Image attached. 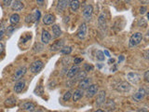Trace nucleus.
<instances>
[{
    "instance_id": "obj_49",
    "label": "nucleus",
    "mask_w": 149,
    "mask_h": 112,
    "mask_svg": "<svg viewBox=\"0 0 149 112\" xmlns=\"http://www.w3.org/2000/svg\"><path fill=\"white\" fill-rule=\"evenodd\" d=\"M68 1H70V0H68Z\"/></svg>"
},
{
    "instance_id": "obj_11",
    "label": "nucleus",
    "mask_w": 149,
    "mask_h": 112,
    "mask_svg": "<svg viewBox=\"0 0 149 112\" xmlns=\"http://www.w3.org/2000/svg\"><path fill=\"white\" fill-rule=\"evenodd\" d=\"M26 70H27L26 66H23V67H21V68H19L15 72L14 76H13V80H20L26 73Z\"/></svg>"
},
{
    "instance_id": "obj_48",
    "label": "nucleus",
    "mask_w": 149,
    "mask_h": 112,
    "mask_svg": "<svg viewBox=\"0 0 149 112\" xmlns=\"http://www.w3.org/2000/svg\"><path fill=\"white\" fill-rule=\"evenodd\" d=\"M17 1H21V0H17Z\"/></svg>"
},
{
    "instance_id": "obj_4",
    "label": "nucleus",
    "mask_w": 149,
    "mask_h": 112,
    "mask_svg": "<svg viewBox=\"0 0 149 112\" xmlns=\"http://www.w3.org/2000/svg\"><path fill=\"white\" fill-rule=\"evenodd\" d=\"M98 85L96 84H90L89 87L87 88V92H86V96L88 98H91L93 97L96 93H98Z\"/></svg>"
},
{
    "instance_id": "obj_12",
    "label": "nucleus",
    "mask_w": 149,
    "mask_h": 112,
    "mask_svg": "<svg viewBox=\"0 0 149 112\" xmlns=\"http://www.w3.org/2000/svg\"><path fill=\"white\" fill-rule=\"evenodd\" d=\"M69 3L70 1H68V0H59L56 6V10L58 12H63L67 8V5Z\"/></svg>"
},
{
    "instance_id": "obj_1",
    "label": "nucleus",
    "mask_w": 149,
    "mask_h": 112,
    "mask_svg": "<svg viewBox=\"0 0 149 112\" xmlns=\"http://www.w3.org/2000/svg\"><path fill=\"white\" fill-rule=\"evenodd\" d=\"M143 40V34L137 32V33H134L132 34V35L130 37V47L132 48L135 46H138V45L142 42Z\"/></svg>"
},
{
    "instance_id": "obj_7",
    "label": "nucleus",
    "mask_w": 149,
    "mask_h": 112,
    "mask_svg": "<svg viewBox=\"0 0 149 112\" xmlns=\"http://www.w3.org/2000/svg\"><path fill=\"white\" fill-rule=\"evenodd\" d=\"M146 91H144V89L143 88H140L138 91L132 95V99L135 102H140V101H142L143 99L144 96H146Z\"/></svg>"
},
{
    "instance_id": "obj_10",
    "label": "nucleus",
    "mask_w": 149,
    "mask_h": 112,
    "mask_svg": "<svg viewBox=\"0 0 149 112\" xmlns=\"http://www.w3.org/2000/svg\"><path fill=\"white\" fill-rule=\"evenodd\" d=\"M91 81H92V79L90 78H87V77L85 79L79 80V82H78V89H81V90L87 89L91 84Z\"/></svg>"
},
{
    "instance_id": "obj_46",
    "label": "nucleus",
    "mask_w": 149,
    "mask_h": 112,
    "mask_svg": "<svg viewBox=\"0 0 149 112\" xmlns=\"http://www.w3.org/2000/svg\"><path fill=\"white\" fill-rule=\"evenodd\" d=\"M94 112H106L104 110H102V109H98V110H96V111H94Z\"/></svg>"
},
{
    "instance_id": "obj_40",
    "label": "nucleus",
    "mask_w": 149,
    "mask_h": 112,
    "mask_svg": "<svg viewBox=\"0 0 149 112\" xmlns=\"http://www.w3.org/2000/svg\"><path fill=\"white\" fill-rule=\"evenodd\" d=\"M44 1H45V0H37V4H38V5H40V6L43 5V4H44Z\"/></svg>"
},
{
    "instance_id": "obj_19",
    "label": "nucleus",
    "mask_w": 149,
    "mask_h": 112,
    "mask_svg": "<svg viewBox=\"0 0 149 112\" xmlns=\"http://www.w3.org/2000/svg\"><path fill=\"white\" fill-rule=\"evenodd\" d=\"M55 22V16L53 14H47L43 18V22L46 25H50Z\"/></svg>"
},
{
    "instance_id": "obj_26",
    "label": "nucleus",
    "mask_w": 149,
    "mask_h": 112,
    "mask_svg": "<svg viewBox=\"0 0 149 112\" xmlns=\"http://www.w3.org/2000/svg\"><path fill=\"white\" fill-rule=\"evenodd\" d=\"M96 59H97L98 61H100V62H103V61H104V59H106V56H104V54H103V52L102 51H96Z\"/></svg>"
},
{
    "instance_id": "obj_27",
    "label": "nucleus",
    "mask_w": 149,
    "mask_h": 112,
    "mask_svg": "<svg viewBox=\"0 0 149 112\" xmlns=\"http://www.w3.org/2000/svg\"><path fill=\"white\" fill-rule=\"evenodd\" d=\"M5 32H6V25H5V22H3L1 25H0V40L3 38Z\"/></svg>"
},
{
    "instance_id": "obj_16",
    "label": "nucleus",
    "mask_w": 149,
    "mask_h": 112,
    "mask_svg": "<svg viewBox=\"0 0 149 112\" xmlns=\"http://www.w3.org/2000/svg\"><path fill=\"white\" fill-rule=\"evenodd\" d=\"M63 45H64V41H63V40H59V41H56L54 44L51 45L50 48V50L51 51H59V50H61V49L63 47Z\"/></svg>"
},
{
    "instance_id": "obj_13",
    "label": "nucleus",
    "mask_w": 149,
    "mask_h": 112,
    "mask_svg": "<svg viewBox=\"0 0 149 112\" xmlns=\"http://www.w3.org/2000/svg\"><path fill=\"white\" fill-rule=\"evenodd\" d=\"M79 66L77 65H74V66H72L71 68L69 69L68 73H67V78L68 79H72V78H74L77 76V74L79 72Z\"/></svg>"
},
{
    "instance_id": "obj_36",
    "label": "nucleus",
    "mask_w": 149,
    "mask_h": 112,
    "mask_svg": "<svg viewBox=\"0 0 149 112\" xmlns=\"http://www.w3.org/2000/svg\"><path fill=\"white\" fill-rule=\"evenodd\" d=\"M83 59H81V58H74V63L76 65H79L80 63H82Z\"/></svg>"
},
{
    "instance_id": "obj_22",
    "label": "nucleus",
    "mask_w": 149,
    "mask_h": 112,
    "mask_svg": "<svg viewBox=\"0 0 149 112\" xmlns=\"http://www.w3.org/2000/svg\"><path fill=\"white\" fill-rule=\"evenodd\" d=\"M69 5H70V8H71L72 11H77L80 6L79 0H71L69 3Z\"/></svg>"
},
{
    "instance_id": "obj_25",
    "label": "nucleus",
    "mask_w": 149,
    "mask_h": 112,
    "mask_svg": "<svg viewBox=\"0 0 149 112\" xmlns=\"http://www.w3.org/2000/svg\"><path fill=\"white\" fill-rule=\"evenodd\" d=\"M86 76H87V74H86L85 71H79V72L77 74L76 77H74V78H76V79H74V81H79V80L85 79Z\"/></svg>"
},
{
    "instance_id": "obj_3",
    "label": "nucleus",
    "mask_w": 149,
    "mask_h": 112,
    "mask_svg": "<svg viewBox=\"0 0 149 112\" xmlns=\"http://www.w3.org/2000/svg\"><path fill=\"white\" fill-rule=\"evenodd\" d=\"M130 88H131V86H130V84L129 83V82H127V81H121V82H119L117 85V87H116V89H117V92H119V93H128V92H130Z\"/></svg>"
},
{
    "instance_id": "obj_18",
    "label": "nucleus",
    "mask_w": 149,
    "mask_h": 112,
    "mask_svg": "<svg viewBox=\"0 0 149 112\" xmlns=\"http://www.w3.org/2000/svg\"><path fill=\"white\" fill-rule=\"evenodd\" d=\"M25 87V81L24 80H19L18 82L15 84L14 86V91L16 93H20L23 91V89Z\"/></svg>"
},
{
    "instance_id": "obj_20",
    "label": "nucleus",
    "mask_w": 149,
    "mask_h": 112,
    "mask_svg": "<svg viewBox=\"0 0 149 112\" xmlns=\"http://www.w3.org/2000/svg\"><path fill=\"white\" fill-rule=\"evenodd\" d=\"M23 8H24V5L21 1H17V0H15V1L11 4V8L13 11H20L23 10Z\"/></svg>"
},
{
    "instance_id": "obj_47",
    "label": "nucleus",
    "mask_w": 149,
    "mask_h": 112,
    "mask_svg": "<svg viewBox=\"0 0 149 112\" xmlns=\"http://www.w3.org/2000/svg\"><path fill=\"white\" fill-rule=\"evenodd\" d=\"M37 112H43V111H42V110H37Z\"/></svg>"
},
{
    "instance_id": "obj_2",
    "label": "nucleus",
    "mask_w": 149,
    "mask_h": 112,
    "mask_svg": "<svg viewBox=\"0 0 149 112\" xmlns=\"http://www.w3.org/2000/svg\"><path fill=\"white\" fill-rule=\"evenodd\" d=\"M44 64L41 60H37V61H34L33 64L30 66V71L34 74H37L38 72H40V70L43 68Z\"/></svg>"
},
{
    "instance_id": "obj_6",
    "label": "nucleus",
    "mask_w": 149,
    "mask_h": 112,
    "mask_svg": "<svg viewBox=\"0 0 149 112\" xmlns=\"http://www.w3.org/2000/svg\"><path fill=\"white\" fill-rule=\"evenodd\" d=\"M77 35L79 39H84L86 38V35H87V24H85V22H82L79 27H78Z\"/></svg>"
},
{
    "instance_id": "obj_29",
    "label": "nucleus",
    "mask_w": 149,
    "mask_h": 112,
    "mask_svg": "<svg viewBox=\"0 0 149 112\" xmlns=\"http://www.w3.org/2000/svg\"><path fill=\"white\" fill-rule=\"evenodd\" d=\"M15 103H16V100L14 99V98L10 97V98H8V99L6 100L5 104L7 106H13V105H15Z\"/></svg>"
},
{
    "instance_id": "obj_23",
    "label": "nucleus",
    "mask_w": 149,
    "mask_h": 112,
    "mask_svg": "<svg viewBox=\"0 0 149 112\" xmlns=\"http://www.w3.org/2000/svg\"><path fill=\"white\" fill-rule=\"evenodd\" d=\"M10 22L11 24H17L20 22V15L17 14V13H13L10 17Z\"/></svg>"
},
{
    "instance_id": "obj_43",
    "label": "nucleus",
    "mask_w": 149,
    "mask_h": 112,
    "mask_svg": "<svg viewBox=\"0 0 149 112\" xmlns=\"http://www.w3.org/2000/svg\"><path fill=\"white\" fill-rule=\"evenodd\" d=\"M147 55H148V51H146V52H144V58H146V60L148 59V56Z\"/></svg>"
},
{
    "instance_id": "obj_45",
    "label": "nucleus",
    "mask_w": 149,
    "mask_h": 112,
    "mask_svg": "<svg viewBox=\"0 0 149 112\" xmlns=\"http://www.w3.org/2000/svg\"><path fill=\"white\" fill-rule=\"evenodd\" d=\"M117 69V66L115 65V66H114L113 67V68H111V71H112V72H115V70Z\"/></svg>"
},
{
    "instance_id": "obj_33",
    "label": "nucleus",
    "mask_w": 149,
    "mask_h": 112,
    "mask_svg": "<svg viewBox=\"0 0 149 112\" xmlns=\"http://www.w3.org/2000/svg\"><path fill=\"white\" fill-rule=\"evenodd\" d=\"M143 78H144V80H146V82L149 81V71H148V70H146V72H144Z\"/></svg>"
},
{
    "instance_id": "obj_8",
    "label": "nucleus",
    "mask_w": 149,
    "mask_h": 112,
    "mask_svg": "<svg viewBox=\"0 0 149 112\" xmlns=\"http://www.w3.org/2000/svg\"><path fill=\"white\" fill-rule=\"evenodd\" d=\"M127 79L131 83L137 84L140 80H141V76L135 72H130L128 75H127Z\"/></svg>"
},
{
    "instance_id": "obj_28",
    "label": "nucleus",
    "mask_w": 149,
    "mask_h": 112,
    "mask_svg": "<svg viewBox=\"0 0 149 112\" xmlns=\"http://www.w3.org/2000/svg\"><path fill=\"white\" fill-rule=\"evenodd\" d=\"M72 51V47H63L61 49V52L64 55H67L69 53H71Z\"/></svg>"
},
{
    "instance_id": "obj_41",
    "label": "nucleus",
    "mask_w": 149,
    "mask_h": 112,
    "mask_svg": "<svg viewBox=\"0 0 149 112\" xmlns=\"http://www.w3.org/2000/svg\"><path fill=\"white\" fill-rule=\"evenodd\" d=\"M103 54H106V55L107 57H111V56H110V53H109V51H106V50L104 51Z\"/></svg>"
},
{
    "instance_id": "obj_31",
    "label": "nucleus",
    "mask_w": 149,
    "mask_h": 112,
    "mask_svg": "<svg viewBox=\"0 0 149 112\" xmlns=\"http://www.w3.org/2000/svg\"><path fill=\"white\" fill-rule=\"evenodd\" d=\"M40 11L39 10H36V13H34V21H38L39 20V18H40Z\"/></svg>"
},
{
    "instance_id": "obj_44",
    "label": "nucleus",
    "mask_w": 149,
    "mask_h": 112,
    "mask_svg": "<svg viewBox=\"0 0 149 112\" xmlns=\"http://www.w3.org/2000/svg\"><path fill=\"white\" fill-rule=\"evenodd\" d=\"M114 62H115V60H114V59H109V61H108L109 64H113Z\"/></svg>"
},
{
    "instance_id": "obj_32",
    "label": "nucleus",
    "mask_w": 149,
    "mask_h": 112,
    "mask_svg": "<svg viewBox=\"0 0 149 112\" xmlns=\"http://www.w3.org/2000/svg\"><path fill=\"white\" fill-rule=\"evenodd\" d=\"M33 21H34V16L33 14L27 16V18H26V22H31Z\"/></svg>"
},
{
    "instance_id": "obj_39",
    "label": "nucleus",
    "mask_w": 149,
    "mask_h": 112,
    "mask_svg": "<svg viewBox=\"0 0 149 112\" xmlns=\"http://www.w3.org/2000/svg\"><path fill=\"white\" fill-rule=\"evenodd\" d=\"M124 59H125L124 56L123 55H120L119 57H118V63H121L122 61H124Z\"/></svg>"
},
{
    "instance_id": "obj_24",
    "label": "nucleus",
    "mask_w": 149,
    "mask_h": 112,
    "mask_svg": "<svg viewBox=\"0 0 149 112\" xmlns=\"http://www.w3.org/2000/svg\"><path fill=\"white\" fill-rule=\"evenodd\" d=\"M98 24L100 27H106V16H104L103 13H102L100 16H99V19H98Z\"/></svg>"
},
{
    "instance_id": "obj_50",
    "label": "nucleus",
    "mask_w": 149,
    "mask_h": 112,
    "mask_svg": "<svg viewBox=\"0 0 149 112\" xmlns=\"http://www.w3.org/2000/svg\"><path fill=\"white\" fill-rule=\"evenodd\" d=\"M19 112H21V111H19Z\"/></svg>"
},
{
    "instance_id": "obj_17",
    "label": "nucleus",
    "mask_w": 149,
    "mask_h": 112,
    "mask_svg": "<svg viewBox=\"0 0 149 112\" xmlns=\"http://www.w3.org/2000/svg\"><path fill=\"white\" fill-rule=\"evenodd\" d=\"M21 109L26 111H34L36 109V106H34V104H33L32 102H26L21 106Z\"/></svg>"
},
{
    "instance_id": "obj_14",
    "label": "nucleus",
    "mask_w": 149,
    "mask_h": 112,
    "mask_svg": "<svg viewBox=\"0 0 149 112\" xmlns=\"http://www.w3.org/2000/svg\"><path fill=\"white\" fill-rule=\"evenodd\" d=\"M84 95V90H81V89H77L74 91V93H73V101L74 102H77L78 100H80L81 98Z\"/></svg>"
},
{
    "instance_id": "obj_15",
    "label": "nucleus",
    "mask_w": 149,
    "mask_h": 112,
    "mask_svg": "<svg viewBox=\"0 0 149 112\" xmlns=\"http://www.w3.org/2000/svg\"><path fill=\"white\" fill-rule=\"evenodd\" d=\"M51 39V35L49 33V31L47 30H43L42 31V35H41V41L44 44H48Z\"/></svg>"
},
{
    "instance_id": "obj_35",
    "label": "nucleus",
    "mask_w": 149,
    "mask_h": 112,
    "mask_svg": "<svg viewBox=\"0 0 149 112\" xmlns=\"http://www.w3.org/2000/svg\"><path fill=\"white\" fill-rule=\"evenodd\" d=\"M146 11H147V8H146V7L143 6V7L140 8V13H141L142 15H143V14H144V13H146Z\"/></svg>"
},
{
    "instance_id": "obj_21",
    "label": "nucleus",
    "mask_w": 149,
    "mask_h": 112,
    "mask_svg": "<svg viewBox=\"0 0 149 112\" xmlns=\"http://www.w3.org/2000/svg\"><path fill=\"white\" fill-rule=\"evenodd\" d=\"M61 35H62V30H61L60 26L58 24H54L52 26V38H58Z\"/></svg>"
},
{
    "instance_id": "obj_37",
    "label": "nucleus",
    "mask_w": 149,
    "mask_h": 112,
    "mask_svg": "<svg viewBox=\"0 0 149 112\" xmlns=\"http://www.w3.org/2000/svg\"><path fill=\"white\" fill-rule=\"evenodd\" d=\"M85 68H86V71H90V70H92V69H93V67L91 66V65H85Z\"/></svg>"
},
{
    "instance_id": "obj_34",
    "label": "nucleus",
    "mask_w": 149,
    "mask_h": 112,
    "mask_svg": "<svg viewBox=\"0 0 149 112\" xmlns=\"http://www.w3.org/2000/svg\"><path fill=\"white\" fill-rule=\"evenodd\" d=\"M3 3L6 7H10L12 4V0H3Z\"/></svg>"
},
{
    "instance_id": "obj_30",
    "label": "nucleus",
    "mask_w": 149,
    "mask_h": 112,
    "mask_svg": "<svg viewBox=\"0 0 149 112\" xmlns=\"http://www.w3.org/2000/svg\"><path fill=\"white\" fill-rule=\"evenodd\" d=\"M71 97H72V93H71V92H66L64 93V95H63V100L64 101H68V100H70L71 99Z\"/></svg>"
},
{
    "instance_id": "obj_42",
    "label": "nucleus",
    "mask_w": 149,
    "mask_h": 112,
    "mask_svg": "<svg viewBox=\"0 0 149 112\" xmlns=\"http://www.w3.org/2000/svg\"><path fill=\"white\" fill-rule=\"evenodd\" d=\"M137 112H148V110L146 109H139Z\"/></svg>"
},
{
    "instance_id": "obj_5",
    "label": "nucleus",
    "mask_w": 149,
    "mask_h": 112,
    "mask_svg": "<svg viewBox=\"0 0 149 112\" xmlns=\"http://www.w3.org/2000/svg\"><path fill=\"white\" fill-rule=\"evenodd\" d=\"M92 12H93V7L91 5H87L84 10H83V18L86 21H90L91 19V16H92Z\"/></svg>"
},
{
    "instance_id": "obj_9",
    "label": "nucleus",
    "mask_w": 149,
    "mask_h": 112,
    "mask_svg": "<svg viewBox=\"0 0 149 112\" xmlns=\"http://www.w3.org/2000/svg\"><path fill=\"white\" fill-rule=\"evenodd\" d=\"M106 91H100L99 93L97 95V98H96V105L97 106H102L106 103Z\"/></svg>"
},
{
    "instance_id": "obj_38",
    "label": "nucleus",
    "mask_w": 149,
    "mask_h": 112,
    "mask_svg": "<svg viewBox=\"0 0 149 112\" xmlns=\"http://www.w3.org/2000/svg\"><path fill=\"white\" fill-rule=\"evenodd\" d=\"M3 51H4V45L2 43H0V55L2 54Z\"/></svg>"
}]
</instances>
